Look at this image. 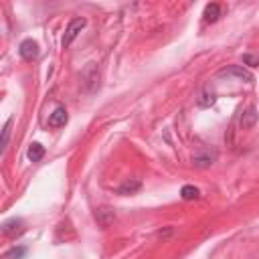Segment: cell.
Returning <instances> with one entry per match:
<instances>
[{
  "instance_id": "8",
  "label": "cell",
  "mask_w": 259,
  "mask_h": 259,
  "mask_svg": "<svg viewBox=\"0 0 259 259\" xmlns=\"http://www.w3.org/2000/svg\"><path fill=\"white\" fill-rule=\"evenodd\" d=\"M215 158H217V154L213 152H201V154H196L194 158H192V162H194V166H199V168H207V166H211L213 162H215Z\"/></svg>"
},
{
  "instance_id": "15",
  "label": "cell",
  "mask_w": 259,
  "mask_h": 259,
  "mask_svg": "<svg viewBox=\"0 0 259 259\" xmlns=\"http://www.w3.org/2000/svg\"><path fill=\"white\" fill-rule=\"evenodd\" d=\"M243 63H245V65H249V67H257V65H259V55L245 53V55H243Z\"/></svg>"
},
{
  "instance_id": "9",
  "label": "cell",
  "mask_w": 259,
  "mask_h": 259,
  "mask_svg": "<svg viewBox=\"0 0 259 259\" xmlns=\"http://www.w3.org/2000/svg\"><path fill=\"white\" fill-rule=\"evenodd\" d=\"M140 189H142V182L136 180V178H130V180H126L124 184H120L118 194H134V192H138Z\"/></svg>"
},
{
  "instance_id": "13",
  "label": "cell",
  "mask_w": 259,
  "mask_h": 259,
  "mask_svg": "<svg viewBox=\"0 0 259 259\" xmlns=\"http://www.w3.org/2000/svg\"><path fill=\"white\" fill-rule=\"evenodd\" d=\"M221 17V6L219 4H208L205 8V20L207 22H217Z\"/></svg>"
},
{
  "instance_id": "16",
  "label": "cell",
  "mask_w": 259,
  "mask_h": 259,
  "mask_svg": "<svg viewBox=\"0 0 259 259\" xmlns=\"http://www.w3.org/2000/svg\"><path fill=\"white\" fill-rule=\"evenodd\" d=\"M10 126H12V120H8L6 124H4V132H2V150L6 148V144H8V138H10Z\"/></svg>"
},
{
  "instance_id": "17",
  "label": "cell",
  "mask_w": 259,
  "mask_h": 259,
  "mask_svg": "<svg viewBox=\"0 0 259 259\" xmlns=\"http://www.w3.org/2000/svg\"><path fill=\"white\" fill-rule=\"evenodd\" d=\"M24 253H27V249H24V247H18V249L15 247V249H10V251L6 253V257H8V259H20Z\"/></svg>"
},
{
  "instance_id": "7",
  "label": "cell",
  "mask_w": 259,
  "mask_h": 259,
  "mask_svg": "<svg viewBox=\"0 0 259 259\" xmlns=\"http://www.w3.org/2000/svg\"><path fill=\"white\" fill-rule=\"evenodd\" d=\"M257 118H259L257 109H255L253 105H249V107L243 112V116H241V128H243V130L253 128V126H255V121H257Z\"/></svg>"
},
{
  "instance_id": "2",
  "label": "cell",
  "mask_w": 259,
  "mask_h": 259,
  "mask_svg": "<svg viewBox=\"0 0 259 259\" xmlns=\"http://www.w3.org/2000/svg\"><path fill=\"white\" fill-rule=\"evenodd\" d=\"M85 24H87V20H85V18H73V20L69 22V27H67V31H65V35H63V41H61L63 49H67L73 41L77 39V35L83 31Z\"/></svg>"
},
{
  "instance_id": "4",
  "label": "cell",
  "mask_w": 259,
  "mask_h": 259,
  "mask_svg": "<svg viewBox=\"0 0 259 259\" xmlns=\"http://www.w3.org/2000/svg\"><path fill=\"white\" fill-rule=\"evenodd\" d=\"M18 55H20L24 61H33V59L39 57V45H36L33 39L22 41L20 47H18Z\"/></svg>"
},
{
  "instance_id": "6",
  "label": "cell",
  "mask_w": 259,
  "mask_h": 259,
  "mask_svg": "<svg viewBox=\"0 0 259 259\" xmlns=\"http://www.w3.org/2000/svg\"><path fill=\"white\" fill-rule=\"evenodd\" d=\"M2 231H4V235H8V237L20 235V233L24 231L22 219H10V221H6V223L2 225Z\"/></svg>"
},
{
  "instance_id": "11",
  "label": "cell",
  "mask_w": 259,
  "mask_h": 259,
  "mask_svg": "<svg viewBox=\"0 0 259 259\" xmlns=\"http://www.w3.org/2000/svg\"><path fill=\"white\" fill-rule=\"evenodd\" d=\"M215 102H217V97H215V91H211V89H203L199 100H196L199 107H211Z\"/></svg>"
},
{
  "instance_id": "12",
  "label": "cell",
  "mask_w": 259,
  "mask_h": 259,
  "mask_svg": "<svg viewBox=\"0 0 259 259\" xmlns=\"http://www.w3.org/2000/svg\"><path fill=\"white\" fill-rule=\"evenodd\" d=\"M95 219L100 221V225H102V227H107V225L116 219V215H114V211H109V208H100V211L95 213Z\"/></svg>"
},
{
  "instance_id": "10",
  "label": "cell",
  "mask_w": 259,
  "mask_h": 259,
  "mask_svg": "<svg viewBox=\"0 0 259 259\" xmlns=\"http://www.w3.org/2000/svg\"><path fill=\"white\" fill-rule=\"evenodd\" d=\"M27 156H29L31 162H39V160L45 156V146L39 144V142H33L31 148H29V152H27Z\"/></svg>"
},
{
  "instance_id": "5",
  "label": "cell",
  "mask_w": 259,
  "mask_h": 259,
  "mask_svg": "<svg viewBox=\"0 0 259 259\" xmlns=\"http://www.w3.org/2000/svg\"><path fill=\"white\" fill-rule=\"evenodd\" d=\"M67 121H69V116H67L65 107H57L55 112L49 116V126L51 128H61V126H65Z\"/></svg>"
},
{
  "instance_id": "3",
  "label": "cell",
  "mask_w": 259,
  "mask_h": 259,
  "mask_svg": "<svg viewBox=\"0 0 259 259\" xmlns=\"http://www.w3.org/2000/svg\"><path fill=\"white\" fill-rule=\"evenodd\" d=\"M219 77H237L239 81H245V83H251L253 81V75L245 67H241V65H231V67L221 69L219 71Z\"/></svg>"
},
{
  "instance_id": "1",
  "label": "cell",
  "mask_w": 259,
  "mask_h": 259,
  "mask_svg": "<svg viewBox=\"0 0 259 259\" xmlns=\"http://www.w3.org/2000/svg\"><path fill=\"white\" fill-rule=\"evenodd\" d=\"M81 87L85 93H93L97 87H100V67L95 63H87V67L81 73Z\"/></svg>"
},
{
  "instance_id": "14",
  "label": "cell",
  "mask_w": 259,
  "mask_h": 259,
  "mask_svg": "<svg viewBox=\"0 0 259 259\" xmlns=\"http://www.w3.org/2000/svg\"><path fill=\"white\" fill-rule=\"evenodd\" d=\"M199 189L196 187H192V184H184L182 187V190H180V196L184 201H194V199H199Z\"/></svg>"
}]
</instances>
